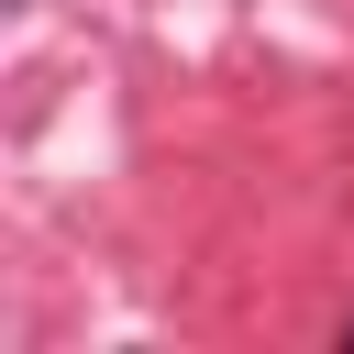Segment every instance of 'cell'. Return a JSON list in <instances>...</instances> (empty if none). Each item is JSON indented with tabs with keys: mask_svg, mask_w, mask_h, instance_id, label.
Listing matches in <instances>:
<instances>
[{
	"mask_svg": "<svg viewBox=\"0 0 354 354\" xmlns=\"http://www.w3.org/2000/svg\"><path fill=\"white\" fill-rule=\"evenodd\" d=\"M343 354H354V321H343Z\"/></svg>",
	"mask_w": 354,
	"mask_h": 354,
	"instance_id": "obj_1",
	"label": "cell"
}]
</instances>
